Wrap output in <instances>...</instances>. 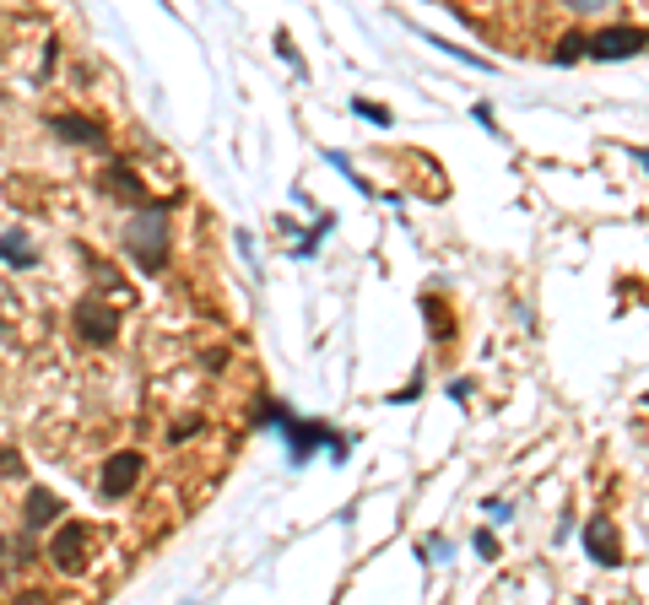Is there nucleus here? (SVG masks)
I'll list each match as a JSON object with an SVG mask.
<instances>
[{"label": "nucleus", "mask_w": 649, "mask_h": 605, "mask_svg": "<svg viewBox=\"0 0 649 605\" xmlns=\"http://www.w3.org/2000/svg\"><path fill=\"white\" fill-rule=\"evenodd\" d=\"M585 551H590L595 562H601V568H617V562H622L617 524L606 519V514H590V519H585Z\"/></svg>", "instance_id": "0eeeda50"}, {"label": "nucleus", "mask_w": 649, "mask_h": 605, "mask_svg": "<svg viewBox=\"0 0 649 605\" xmlns=\"http://www.w3.org/2000/svg\"><path fill=\"white\" fill-rule=\"evenodd\" d=\"M49 130H55L60 141H76V146H109V130H103L98 119H87V114H55Z\"/></svg>", "instance_id": "6e6552de"}, {"label": "nucleus", "mask_w": 649, "mask_h": 605, "mask_svg": "<svg viewBox=\"0 0 649 605\" xmlns=\"http://www.w3.org/2000/svg\"><path fill=\"white\" fill-rule=\"evenodd\" d=\"M22 470V454L17 449H0V476H17Z\"/></svg>", "instance_id": "dca6fc26"}, {"label": "nucleus", "mask_w": 649, "mask_h": 605, "mask_svg": "<svg viewBox=\"0 0 649 605\" xmlns=\"http://www.w3.org/2000/svg\"><path fill=\"white\" fill-rule=\"evenodd\" d=\"M125 249L136 254L141 271H152V276L163 271L168 265V206H147V200H141V211L125 227Z\"/></svg>", "instance_id": "f03ea898"}, {"label": "nucleus", "mask_w": 649, "mask_h": 605, "mask_svg": "<svg viewBox=\"0 0 649 605\" xmlns=\"http://www.w3.org/2000/svg\"><path fill=\"white\" fill-rule=\"evenodd\" d=\"M644 49V33L639 28H606V33H590V60H628Z\"/></svg>", "instance_id": "423d86ee"}, {"label": "nucleus", "mask_w": 649, "mask_h": 605, "mask_svg": "<svg viewBox=\"0 0 649 605\" xmlns=\"http://www.w3.org/2000/svg\"><path fill=\"white\" fill-rule=\"evenodd\" d=\"M628 157H633V163H644V168H649V152H644V146H628Z\"/></svg>", "instance_id": "a211bd4d"}, {"label": "nucleus", "mask_w": 649, "mask_h": 605, "mask_svg": "<svg viewBox=\"0 0 649 605\" xmlns=\"http://www.w3.org/2000/svg\"><path fill=\"white\" fill-rule=\"evenodd\" d=\"M260 422H276V433H282L287 443H293V465H303L314 449H330L336 460L347 454V443H341L336 433H330L325 422H298V416L287 411V406H276V400H260Z\"/></svg>", "instance_id": "f257e3e1"}, {"label": "nucleus", "mask_w": 649, "mask_h": 605, "mask_svg": "<svg viewBox=\"0 0 649 605\" xmlns=\"http://www.w3.org/2000/svg\"><path fill=\"white\" fill-rule=\"evenodd\" d=\"M352 109L363 114V119H374V125H390V109L384 103H368V98H352Z\"/></svg>", "instance_id": "ddd939ff"}, {"label": "nucleus", "mask_w": 649, "mask_h": 605, "mask_svg": "<svg viewBox=\"0 0 649 605\" xmlns=\"http://www.w3.org/2000/svg\"><path fill=\"white\" fill-rule=\"evenodd\" d=\"M71 319H76V335H82L87 346H109L114 335H119V314L103 298H82Z\"/></svg>", "instance_id": "20e7f679"}, {"label": "nucleus", "mask_w": 649, "mask_h": 605, "mask_svg": "<svg viewBox=\"0 0 649 605\" xmlns=\"http://www.w3.org/2000/svg\"><path fill=\"white\" fill-rule=\"evenodd\" d=\"M17 546H28V541H0V578H6L11 568H17V557H11Z\"/></svg>", "instance_id": "2eb2a0df"}, {"label": "nucleus", "mask_w": 649, "mask_h": 605, "mask_svg": "<svg viewBox=\"0 0 649 605\" xmlns=\"http://www.w3.org/2000/svg\"><path fill=\"white\" fill-rule=\"evenodd\" d=\"M0 260H6V265H17V271H33V265H38L33 238L22 233V227H6V233H0Z\"/></svg>", "instance_id": "1a4fd4ad"}, {"label": "nucleus", "mask_w": 649, "mask_h": 605, "mask_svg": "<svg viewBox=\"0 0 649 605\" xmlns=\"http://www.w3.org/2000/svg\"><path fill=\"white\" fill-rule=\"evenodd\" d=\"M585 49H590V33H563V44L552 49V60H558V65H574Z\"/></svg>", "instance_id": "f8f14e48"}, {"label": "nucleus", "mask_w": 649, "mask_h": 605, "mask_svg": "<svg viewBox=\"0 0 649 605\" xmlns=\"http://www.w3.org/2000/svg\"><path fill=\"white\" fill-rule=\"evenodd\" d=\"M568 6H574V11H601L606 0H568Z\"/></svg>", "instance_id": "f3484780"}, {"label": "nucleus", "mask_w": 649, "mask_h": 605, "mask_svg": "<svg viewBox=\"0 0 649 605\" xmlns=\"http://www.w3.org/2000/svg\"><path fill=\"white\" fill-rule=\"evenodd\" d=\"M276 55H282V60H287V65H293V71L303 76V55L293 49V38H287V33H276Z\"/></svg>", "instance_id": "4468645a"}, {"label": "nucleus", "mask_w": 649, "mask_h": 605, "mask_svg": "<svg viewBox=\"0 0 649 605\" xmlns=\"http://www.w3.org/2000/svg\"><path fill=\"white\" fill-rule=\"evenodd\" d=\"M87 546H92V535H87V524H65V530H55V541H49V562L65 573V578H76V573H87Z\"/></svg>", "instance_id": "7ed1b4c3"}, {"label": "nucleus", "mask_w": 649, "mask_h": 605, "mask_svg": "<svg viewBox=\"0 0 649 605\" xmlns=\"http://www.w3.org/2000/svg\"><path fill=\"white\" fill-rule=\"evenodd\" d=\"M55 514H60V497L49 492V487H33V492H28V514H22V524H28V530H44V524H55Z\"/></svg>", "instance_id": "9d476101"}, {"label": "nucleus", "mask_w": 649, "mask_h": 605, "mask_svg": "<svg viewBox=\"0 0 649 605\" xmlns=\"http://www.w3.org/2000/svg\"><path fill=\"white\" fill-rule=\"evenodd\" d=\"M644 406H649V395H644Z\"/></svg>", "instance_id": "6ab92c4d"}, {"label": "nucleus", "mask_w": 649, "mask_h": 605, "mask_svg": "<svg viewBox=\"0 0 649 605\" xmlns=\"http://www.w3.org/2000/svg\"><path fill=\"white\" fill-rule=\"evenodd\" d=\"M141 454L136 449H119V454H109V465H103V481H98V492L109 497V503H119V497H130L136 492V481H141Z\"/></svg>", "instance_id": "39448f33"}, {"label": "nucleus", "mask_w": 649, "mask_h": 605, "mask_svg": "<svg viewBox=\"0 0 649 605\" xmlns=\"http://www.w3.org/2000/svg\"><path fill=\"white\" fill-rule=\"evenodd\" d=\"M103 190H114V195H125V200H147V190H141V179H136V168H125V163H109V173H103Z\"/></svg>", "instance_id": "9b49d317"}]
</instances>
